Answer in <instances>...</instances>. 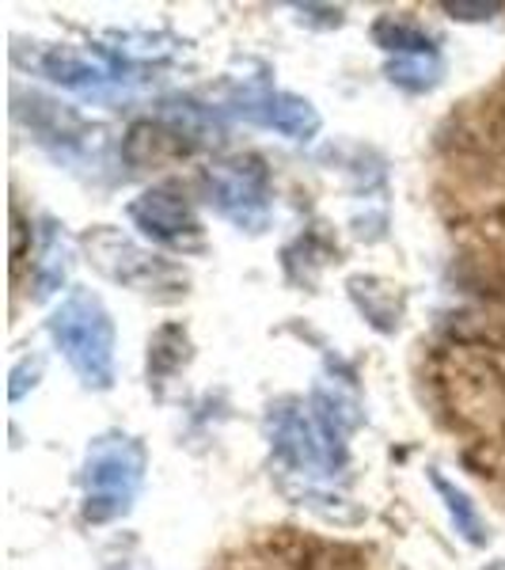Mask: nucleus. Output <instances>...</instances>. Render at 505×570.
I'll return each mask as SVG.
<instances>
[{"label": "nucleus", "mask_w": 505, "mask_h": 570, "mask_svg": "<svg viewBox=\"0 0 505 570\" xmlns=\"http://www.w3.org/2000/svg\"><path fill=\"white\" fill-rule=\"evenodd\" d=\"M50 335L61 346L72 373L88 389H110L115 384V324H110L103 301L96 293H69L61 308L53 312Z\"/></svg>", "instance_id": "f257e3e1"}, {"label": "nucleus", "mask_w": 505, "mask_h": 570, "mask_svg": "<svg viewBox=\"0 0 505 570\" xmlns=\"http://www.w3.org/2000/svg\"><path fill=\"white\" fill-rule=\"evenodd\" d=\"M145 480V445L130 434H103L91 441L85 461V518L96 525L122 518Z\"/></svg>", "instance_id": "f03ea898"}, {"label": "nucleus", "mask_w": 505, "mask_h": 570, "mask_svg": "<svg viewBox=\"0 0 505 570\" xmlns=\"http://www.w3.org/2000/svg\"><path fill=\"white\" fill-rule=\"evenodd\" d=\"M201 183H206V195L220 217H228L247 233L266 228V220H270V171L259 156H225V160L209 164Z\"/></svg>", "instance_id": "7ed1b4c3"}, {"label": "nucleus", "mask_w": 505, "mask_h": 570, "mask_svg": "<svg viewBox=\"0 0 505 570\" xmlns=\"http://www.w3.org/2000/svg\"><path fill=\"white\" fill-rule=\"evenodd\" d=\"M130 220L149 240L179 247V252H198L206 240V228H201L195 206L176 187H152L141 198H133Z\"/></svg>", "instance_id": "20e7f679"}, {"label": "nucleus", "mask_w": 505, "mask_h": 570, "mask_svg": "<svg viewBox=\"0 0 505 570\" xmlns=\"http://www.w3.org/2000/svg\"><path fill=\"white\" fill-rule=\"evenodd\" d=\"M88 252L107 278L133 285V289H152V285H160V278L171 274L156 255L141 252V247L133 240H126L122 233H115V228H96V233L88 236Z\"/></svg>", "instance_id": "39448f33"}, {"label": "nucleus", "mask_w": 505, "mask_h": 570, "mask_svg": "<svg viewBox=\"0 0 505 570\" xmlns=\"http://www.w3.org/2000/svg\"><path fill=\"white\" fill-rule=\"evenodd\" d=\"M240 110L259 126L293 137V141H311L319 130V110L308 99L293 96V91H259V96L244 99Z\"/></svg>", "instance_id": "423d86ee"}, {"label": "nucleus", "mask_w": 505, "mask_h": 570, "mask_svg": "<svg viewBox=\"0 0 505 570\" xmlns=\"http://www.w3.org/2000/svg\"><path fill=\"white\" fill-rule=\"evenodd\" d=\"M429 483H434V491L440 494V502H445V510H448V518H453L456 532H461V537L467 540V544L483 548L491 532H486V521L479 518V510H475V502L467 499V494H464L456 483H448L445 475L437 472V468H429Z\"/></svg>", "instance_id": "0eeeda50"}, {"label": "nucleus", "mask_w": 505, "mask_h": 570, "mask_svg": "<svg viewBox=\"0 0 505 570\" xmlns=\"http://www.w3.org/2000/svg\"><path fill=\"white\" fill-rule=\"evenodd\" d=\"M376 46H384L388 53H399V58H415V53H434V42L418 31V27L396 20V16H380L373 27Z\"/></svg>", "instance_id": "6e6552de"}, {"label": "nucleus", "mask_w": 505, "mask_h": 570, "mask_svg": "<svg viewBox=\"0 0 505 570\" xmlns=\"http://www.w3.org/2000/svg\"><path fill=\"white\" fill-rule=\"evenodd\" d=\"M69 266H72V247L66 240V233L53 228L42 244V259H39V297H50L58 293L61 285L69 278Z\"/></svg>", "instance_id": "1a4fd4ad"}, {"label": "nucleus", "mask_w": 505, "mask_h": 570, "mask_svg": "<svg viewBox=\"0 0 505 570\" xmlns=\"http://www.w3.org/2000/svg\"><path fill=\"white\" fill-rule=\"evenodd\" d=\"M392 85L407 88V91H426L440 80V61L437 53H415V58H396L388 66Z\"/></svg>", "instance_id": "9d476101"}, {"label": "nucleus", "mask_w": 505, "mask_h": 570, "mask_svg": "<svg viewBox=\"0 0 505 570\" xmlns=\"http://www.w3.org/2000/svg\"><path fill=\"white\" fill-rule=\"evenodd\" d=\"M350 293H354L357 305L365 308V316H369L373 324L384 331V312H380V301H396V297H399L396 285H388V282H380V278H350Z\"/></svg>", "instance_id": "9b49d317"}, {"label": "nucleus", "mask_w": 505, "mask_h": 570, "mask_svg": "<svg viewBox=\"0 0 505 570\" xmlns=\"http://www.w3.org/2000/svg\"><path fill=\"white\" fill-rule=\"evenodd\" d=\"M445 12L461 16V20H491V16L502 12V4H486V0H475V4H467V0H453V4H445Z\"/></svg>", "instance_id": "f8f14e48"}, {"label": "nucleus", "mask_w": 505, "mask_h": 570, "mask_svg": "<svg viewBox=\"0 0 505 570\" xmlns=\"http://www.w3.org/2000/svg\"><path fill=\"white\" fill-rule=\"evenodd\" d=\"M486 570H505V559H494V563H486Z\"/></svg>", "instance_id": "ddd939ff"}]
</instances>
